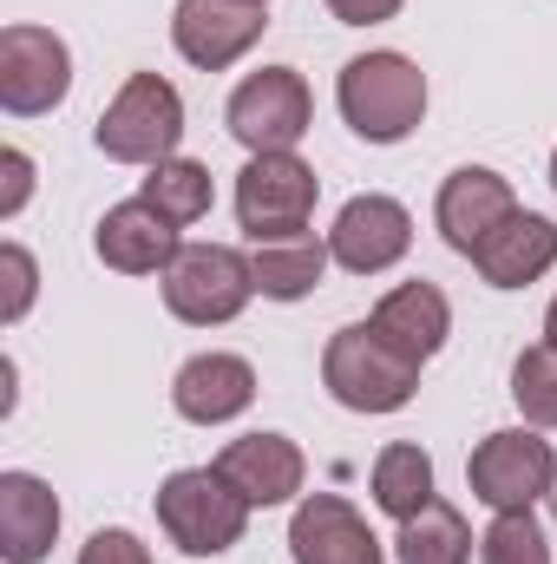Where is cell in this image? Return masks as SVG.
<instances>
[{
    "label": "cell",
    "mask_w": 557,
    "mask_h": 564,
    "mask_svg": "<svg viewBox=\"0 0 557 564\" xmlns=\"http://www.w3.org/2000/svg\"><path fill=\"white\" fill-rule=\"evenodd\" d=\"M217 473H223L250 506H282V499L302 492L308 459H302V446L282 440V433H243V440H230V446L217 453Z\"/></svg>",
    "instance_id": "obj_15"
},
{
    "label": "cell",
    "mask_w": 557,
    "mask_h": 564,
    "mask_svg": "<svg viewBox=\"0 0 557 564\" xmlns=\"http://www.w3.org/2000/svg\"><path fill=\"white\" fill-rule=\"evenodd\" d=\"M328 13H335L341 26H381V20L401 13V0H328Z\"/></svg>",
    "instance_id": "obj_29"
},
{
    "label": "cell",
    "mask_w": 557,
    "mask_h": 564,
    "mask_svg": "<svg viewBox=\"0 0 557 564\" xmlns=\"http://www.w3.org/2000/svg\"><path fill=\"white\" fill-rule=\"evenodd\" d=\"M288 552H295V564H387L381 558V539L368 532V519L341 492H308L295 506Z\"/></svg>",
    "instance_id": "obj_12"
},
{
    "label": "cell",
    "mask_w": 557,
    "mask_h": 564,
    "mask_svg": "<svg viewBox=\"0 0 557 564\" xmlns=\"http://www.w3.org/2000/svg\"><path fill=\"white\" fill-rule=\"evenodd\" d=\"M381 341H394L407 361H433L452 335V302L433 282H401L394 295H381V308L368 315Z\"/></svg>",
    "instance_id": "obj_18"
},
{
    "label": "cell",
    "mask_w": 557,
    "mask_h": 564,
    "mask_svg": "<svg viewBox=\"0 0 557 564\" xmlns=\"http://www.w3.org/2000/svg\"><path fill=\"white\" fill-rule=\"evenodd\" d=\"M479 552H485V564H551L545 532H538V519H532V512H499V519H492V532L479 539Z\"/></svg>",
    "instance_id": "obj_25"
},
{
    "label": "cell",
    "mask_w": 557,
    "mask_h": 564,
    "mask_svg": "<svg viewBox=\"0 0 557 564\" xmlns=\"http://www.w3.org/2000/svg\"><path fill=\"white\" fill-rule=\"evenodd\" d=\"M341 119L368 144H401L426 119V73L407 53H361L341 66Z\"/></svg>",
    "instance_id": "obj_1"
},
{
    "label": "cell",
    "mask_w": 557,
    "mask_h": 564,
    "mask_svg": "<svg viewBox=\"0 0 557 564\" xmlns=\"http://www.w3.org/2000/svg\"><path fill=\"white\" fill-rule=\"evenodd\" d=\"M79 564H151V552L139 545V532H125V525H106V532H92V539H86Z\"/></svg>",
    "instance_id": "obj_26"
},
{
    "label": "cell",
    "mask_w": 557,
    "mask_h": 564,
    "mask_svg": "<svg viewBox=\"0 0 557 564\" xmlns=\"http://www.w3.org/2000/svg\"><path fill=\"white\" fill-rule=\"evenodd\" d=\"M545 341H551V348H557V302H551V308H545Z\"/></svg>",
    "instance_id": "obj_30"
},
{
    "label": "cell",
    "mask_w": 557,
    "mask_h": 564,
    "mask_svg": "<svg viewBox=\"0 0 557 564\" xmlns=\"http://www.w3.org/2000/svg\"><path fill=\"white\" fill-rule=\"evenodd\" d=\"M250 270H256V289L270 302H302L321 282V270H328V243H315L308 230L302 237H276V243H256Z\"/></svg>",
    "instance_id": "obj_21"
},
{
    "label": "cell",
    "mask_w": 557,
    "mask_h": 564,
    "mask_svg": "<svg viewBox=\"0 0 557 564\" xmlns=\"http://www.w3.org/2000/svg\"><path fill=\"white\" fill-rule=\"evenodd\" d=\"M518 204H512V184L499 177V171H485V164H466V171H452L446 184H439V204H433V217H439V237L459 250V257H472L505 217H512Z\"/></svg>",
    "instance_id": "obj_14"
},
{
    "label": "cell",
    "mask_w": 557,
    "mask_h": 564,
    "mask_svg": "<svg viewBox=\"0 0 557 564\" xmlns=\"http://www.w3.org/2000/svg\"><path fill=\"white\" fill-rule=\"evenodd\" d=\"M466 479H472V499L492 506V512H532V499H545L557 486V459L551 440L525 433V426H505V433H485L466 459Z\"/></svg>",
    "instance_id": "obj_7"
},
{
    "label": "cell",
    "mask_w": 557,
    "mask_h": 564,
    "mask_svg": "<svg viewBox=\"0 0 557 564\" xmlns=\"http://www.w3.org/2000/svg\"><path fill=\"white\" fill-rule=\"evenodd\" d=\"M472 263H479V276L492 282V289H525V282H538L557 263V224L538 217V210H512L472 250Z\"/></svg>",
    "instance_id": "obj_17"
},
{
    "label": "cell",
    "mask_w": 557,
    "mask_h": 564,
    "mask_svg": "<svg viewBox=\"0 0 557 564\" xmlns=\"http://www.w3.org/2000/svg\"><path fill=\"white\" fill-rule=\"evenodd\" d=\"M407 250H414V217H407V204H394V197H381V191L348 197L341 217H335V230H328V257H335L348 276H381V270H394Z\"/></svg>",
    "instance_id": "obj_10"
},
{
    "label": "cell",
    "mask_w": 557,
    "mask_h": 564,
    "mask_svg": "<svg viewBox=\"0 0 557 564\" xmlns=\"http://www.w3.org/2000/svg\"><path fill=\"white\" fill-rule=\"evenodd\" d=\"M92 139L119 164H164V158H177V139H184V99H177V86L157 79V73H132L119 86V99L99 112Z\"/></svg>",
    "instance_id": "obj_4"
},
{
    "label": "cell",
    "mask_w": 557,
    "mask_h": 564,
    "mask_svg": "<svg viewBox=\"0 0 557 564\" xmlns=\"http://www.w3.org/2000/svg\"><path fill=\"white\" fill-rule=\"evenodd\" d=\"M263 7L256 0H177V13H171V40H177V53L190 59V66H204V73H223V66H237L256 40H263Z\"/></svg>",
    "instance_id": "obj_11"
},
{
    "label": "cell",
    "mask_w": 557,
    "mask_h": 564,
    "mask_svg": "<svg viewBox=\"0 0 557 564\" xmlns=\"http://www.w3.org/2000/svg\"><path fill=\"white\" fill-rule=\"evenodd\" d=\"M139 197L157 204L171 224H197V217H210V164H197V158H164V164H151V177H144Z\"/></svg>",
    "instance_id": "obj_23"
},
{
    "label": "cell",
    "mask_w": 557,
    "mask_h": 564,
    "mask_svg": "<svg viewBox=\"0 0 557 564\" xmlns=\"http://www.w3.org/2000/svg\"><path fill=\"white\" fill-rule=\"evenodd\" d=\"M551 184H557V151H551Z\"/></svg>",
    "instance_id": "obj_31"
},
{
    "label": "cell",
    "mask_w": 557,
    "mask_h": 564,
    "mask_svg": "<svg viewBox=\"0 0 557 564\" xmlns=\"http://www.w3.org/2000/svg\"><path fill=\"white\" fill-rule=\"evenodd\" d=\"M315 191L321 177L295 158V151H263L243 164L237 177V224L250 243H276V237H302L315 217Z\"/></svg>",
    "instance_id": "obj_5"
},
{
    "label": "cell",
    "mask_w": 557,
    "mask_h": 564,
    "mask_svg": "<svg viewBox=\"0 0 557 564\" xmlns=\"http://www.w3.org/2000/svg\"><path fill=\"white\" fill-rule=\"evenodd\" d=\"M230 139L243 144L250 158H263V151H295V139L308 132V119H315V99H308V79L295 73V66H263V73H250L237 93H230Z\"/></svg>",
    "instance_id": "obj_8"
},
{
    "label": "cell",
    "mask_w": 557,
    "mask_h": 564,
    "mask_svg": "<svg viewBox=\"0 0 557 564\" xmlns=\"http://www.w3.org/2000/svg\"><path fill=\"white\" fill-rule=\"evenodd\" d=\"M394 552H401V564H472L466 512H459V506H446V499H426L414 519H401Z\"/></svg>",
    "instance_id": "obj_20"
},
{
    "label": "cell",
    "mask_w": 557,
    "mask_h": 564,
    "mask_svg": "<svg viewBox=\"0 0 557 564\" xmlns=\"http://www.w3.org/2000/svg\"><path fill=\"white\" fill-rule=\"evenodd\" d=\"M59 532V499L33 473H0V552L7 564H40Z\"/></svg>",
    "instance_id": "obj_19"
},
{
    "label": "cell",
    "mask_w": 557,
    "mask_h": 564,
    "mask_svg": "<svg viewBox=\"0 0 557 564\" xmlns=\"http://www.w3.org/2000/svg\"><path fill=\"white\" fill-rule=\"evenodd\" d=\"M321 381L348 414H401L419 388V361H407L394 341H381L374 322H348L328 335Z\"/></svg>",
    "instance_id": "obj_2"
},
{
    "label": "cell",
    "mask_w": 557,
    "mask_h": 564,
    "mask_svg": "<svg viewBox=\"0 0 557 564\" xmlns=\"http://www.w3.org/2000/svg\"><path fill=\"white\" fill-rule=\"evenodd\" d=\"M157 525L171 532L177 552L190 558H217L243 539L250 525V499L217 473V466H184L157 486Z\"/></svg>",
    "instance_id": "obj_3"
},
{
    "label": "cell",
    "mask_w": 557,
    "mask_h": 564,
    "mask_svg": "<svg viewBox=\"0 0 557 564\" xmlns=\"http://www.w3.org/2000/svg\"><path fill=\"white\" fill-rule=\"evenodd\" d=\"M250 295H256V270L223 243H184L177 263L164 270V308L190 328L237 322Z\"/></svg>",
    "instance_id": "obj_6"
},
{
    "label": "cell",
    "mask_w": 557,
    "mask_h": 564,
    "mask_svg": "<svg viewBox=\"0 0 557 564\" xmlns=\"http://www.w3.org/2000/svg\"><path fill=\"white\" fill-rule=\"evenodd\" d=\"M92 250H99V263L106 270H119V276H157V270H171L177 263V224L157 210V204H112L106 217H99V237H92Z\"/></svg>",
    "instance_id": "obj_13"
},
{
    "label": "cell",
    "mask_w": 557,
    "mask_h": 564,
    "mask_svg": "<svg viewBox=\"0 0 557 564\" xmlns=\"http://www.w3.org/2000/svg\"><path fill=\"white\" fill-rule=\"evenodd\" d=\"M512 401L532 426H557V348L538 341L512 361Z\"/></svg>",
    "instance_id": "obj_24"
},
{
    "label": "cell",
    "mask_w": 557,
    "mask_h": 564,
    "mask_svg": "<svg viewBox=\"0 0 557 564\" xmlns=\"http://www.w3.org/2000/svg\"><path fill=\"white\" fill-rule=\"evenodd\" d=\"M0 270H7V302H0V322H20V315H26V302H33V257H26L20 243H7V250H0Z\"/></svg>",
    "instance_id": "obj_27"
},
{
    "label": "cell",
    "mask_w": 557,
    "mask_h": 564,
    "mask_svg": "<svg viewBox=\"0 0 557 564\" xmlns=\"http://www.w3.org/2000/svg\"><path fill=\"white\" fill-rule=\"evenodd\" d=\"M551 512H557V486H551Z\"/></svg>",
    "instance_id": "obj_32"
},
{
    "label": "cell",
    "mask_w": 557,
    "mask_h": 564,
    "mask_svg": "<svg viewBox=\"0 0 557 564\" xmlns=\"http://www.w3.org/2000/svg\"><path fill=\"white\" fill-rule=\"evenodd\" d=\"M256 7H263V0H256Z\"/></svg>",
    "instance_id": "obj_33"
},
{
    "label": "cell",
    "mask_w": 557,
    "mask_h": 564,
    "mask_svg": "<svg viewBox=\"0 0 557 564\" xmlns=\"http://www.w3.org/2000/svg\"><path fill=\"white\" fill-rule=\"evenodd\" d=\"M73 86V53L46 26H7L0 33V106L13 119H40L66 99Z\"/></svg>",
    "instance_id": "obj_9"
},
{
    "label": "cell",
    "mask_w": 557,
    "mask_h": 564,
    "mask_svg": "<svg viewBox=\"0 0 557 564\" xmlns=\"http://www.w3.org/2000/svg\"><path fill=\"white\" fill-rule=\"evenodd\" d=\"M0 171H7V191H0V217H13V210L26 204V191H33V164H26V151H0Z\"/></svg>",
    "instance_id": "obj_28"
},
{
    "label": "cell",
    "mask_w": 557,
    "mask_h": 564,
    "mask_svg": "<svg viewBox=\"0 0 557 564\" xmlns=\"http://www.w3.org/2000/svg\"><path fill=\"white\" fill-rule=\"evenodd\" d=\"M171 401H177L184 421L223 426V421H237V414L256 401V368H250L243 355H197V361L177 368Z\"/></svg>",
    "instance_id": "obj_16"
},
{
    "label": "cell",
    "mask_w": 557,
    "mask_h": 564,
    "mask_svg": "<svg viewBox=\"0 0 557 564\" xmlns=\"http://www.w3.org/2000/svg\"><path fill=\"white\" fill-rule=\"evenodd\" d=\"M426 499H433V459L419 446H407V440L381 446V459H374V506L387 519H414Z\"/></svg>",
    "instance_id": "obj_22"
}]
</instances>
